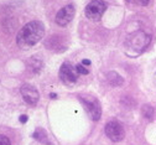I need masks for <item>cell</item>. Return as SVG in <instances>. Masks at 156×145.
<instances>
[{"instance_id":"1","label":"cell","mask_w":156,"mask_h":145,"mask_svg":"<svg viewBox=\"0 0 156 145\" xmlns=\"http://www.w3.org/2000/svg\"><path fill=\"white\" fill-rule=\"evenodd\" d=\"M45 35V26L41 21H30L16 35V42L21 49H30L35 46Z\"/></svg>"},{"instance_id":"2","label":"cell","mask_w":156,"mask_h":145,"mask_svg":"<svg viewBox=\"0 0 156 145\" xmlns=\"http://www.w3.org/2000/svg\"><path fill=\"white\" fill-rule=\"evenodd\" d=\"M151 37L144 31H135L130 34L125 42H124V51L129 57H138L140 56L145 49L149 46Z\"/></svg>"},{"instance_id":"3","label":"cell","mask_w":156,"mask_h":145,"mask_svg":"<svg viewBox=\"0 0 156 145\" xmlns=\"http://www.w3.org/2000/svg\"><path fill=\"white\" fill-rule=\"evenodd\" d=\"M78 99L81 100V103L83 104L84 109L87 111L88 115L93 120H98L101 118V115H102L101 103L95 97H93L90 94H82V96H78Z\"/></svg>"},{"instance_id":"4","label":"cell","mask_w":156,"mask_h":145,"mask_svg":"<svg viewBox=\"0 0 156 145\" xmlns=\"http://www.w3.org/2000/svg\"><path fill=\"white\" fill-rule=\"evenodd\" d=\"M107 10V3L103 0H92L86 6V16L90 21H99Z\"/></svg>"},{"instance_id":"5","label":"cell","mask_w":156,"mask_h":145,"mask_svg":"<svg viewBox=\"0 0 156 145\" xmlns=\"http://www.w3.org/2000/svg\"><path fill=\"white\" fill-rule=\"evenodd\" d=\"M105 135L114 143L122 141L124 139V128L118 120H110L105 125Z\"/></svg>"},{"instance_id":"6","label":"cell","mask_w":156,"mask_h":145,"mask_svg":"<svg viewBox=\"0 0 156 145\" xmlns=\"http://www.w3.org/2000/svg\"><path fill=\"white\" fill-rule=\"evenodd\" d=\"M78 74L80 73L77 71V67L71 65L69 62H65L60 68V78L67 86H72L74 83L78 78Z\"/></svg>"},{"instance_id":"7","label":"cell","mask_w":156,"mask_h":145,"mask_svg":"<svg viewBox=\"0 0 156 145\" xmlns=\"http://www.w3.org/2000/svg\"><path fill=\"white\" fill-rule=\"evenodd\" d=\"M74 14H76V8L73 4H68L66 5L65 8H62L60 11L56 14V17H55V21L58 26H66L68 25L73 17H74Z\"/></svg>"},{"instance_id":"8","label":"cell","mask_w":156,"mask_h":145,"mask_svg":"<svg viewBox=\"0 0 156 145\" xmlns=\"http://www.w3.org/2000/svg\"><path fill=\"white\" fill-rule=\"evenodd\" d=\"M20 92H21L23 99L25 100V103H27L29 106H35L38 102V99H40L38 91L35 87H32L31 85H23Z\"/></svg>"},{"instance_id":"9","label":"cell","mask_w":156,"mask_h":145,"mask_svg":"<svg viewBox=\"0 0 156 145\" xmlns=\"http://www.w3.org/2000/svg\"><path fill=\"white\" fill-rule=\"evenodd\" d=\"M107 79L109 82V85L114 86V87H118V86H122L124 79L122 78V76H119L116 72H108L107 74Z\"/></svg>"},{"instance_id":"10","label":"cell","mask_w":156,"mask_h":145,"mask_svg":"<svg viewBox=\"0 0 156 145\" xmlns=\"http://www.w3.org/2000/svg\"><path fill=\"white\" fill-rule=\"evenodd\" d=\"M150 0H126V4L130 6H146Z\"/></svg>"},{"instance_id":"11","label":"cell","mask_w":156,"mask_h":145,"mask_svg":"<svg viewBox=\"0 0 156 145\" xmlns=\"http://www.w3.org/2000/svg\"><path fill=\"white\" fill-rule=\"evenodd\" d=\"M34 138L36 140H38V141H45L46 140V133L42 129H37L34 133Z\"/></svg>"},{"instance_id":"12","label":"cell","mask_w":156,"mask_h":145,"mask_svg":"<svg viewBox=\"0 0 156 145\" xmlns=\"http://www.w3.org/2000/svg\"><path fill=\"white\" fill-rule=\"evenodd\" d=\"M143 114H144L145 118L151 119V118L154 117V109H152L150 106H145V107L143 108Z\"/></svg>"},{"instance_id":"13","label":"cell","mask_w":156,"mask_h":145,"mask_svg":"<svg viewBox=\"0 0 156 145\" xmlns=\"http://www.w3.org/2000/svg\"><path fill=\"white\" fill-rule=\"evenodd\" d=\"M76 67H77V71H78V73H80V74H88V73H89V71H88L86 67H83L82 63L76 65Z\"/></svg>"},{"instance_id":"14","label":"cell","mask_w":156,"mask_h":145,"mask_svg":"<svg viewBox=\"0 0 156 145\" xmlns=\"http://www.w3.org/2000/svg\"><path fill=\"white\" fill-rule=\"evenodd\" d=\"M0 145H11V143L6 135H4V134L0 135Z\"/></svg>"},{"instance_id":"15","label":"cell","mask_w":156,"mask_h":145,"mask_svg":"<svg viewBox=\"0 0 156 145\" xmlns=\"http://www.w3.org/2000/svg\"><path fill=\"white\" fill-rule=\"evenodd\" d=\"M19 120H20L21 123H26V121H27V115H20Z\"/></svg>"},{"instance_id":"16","label":"cell","mask_w":156,"mask_h":145,"mask_svg":"<svg viewBox=\"0 0 156 145\" xmlns=\"http://www.w3.org/2000/svg\"><path fill=\"white\" fill-rule=\"evenodd\" d=\"M82 65H90V61L89 60H83L82 61Z\"/></svg>"},{"instance_id":"17","label":"cell","mask_w":156,"mask_h":145,"mask_svg":"<svg viewBox=\"0 0 156 145\" xmlns=\"http://www.w3.org/2000/svg\"><path fill=\"white\" fill-rule=\"evenodd\" d=\"M50 97H51V98H57V96H56L55 93H51V94H50Z\"/></svg>"},{"instance_id":"18","label":"cell","mask_w":156,"mask_h":145,"mask_svg":"<svg viewBox=\"0 0 156 145\" xmlns=\"http://www.w3.org/2000/svg\"><path fill=\"white\" fill-rule=\"evenodd\" d=\"M155 78H156V73H155Z\"/></svg>"}]
</instances>
